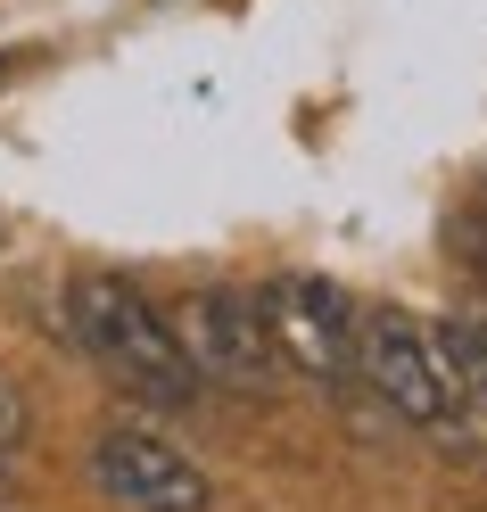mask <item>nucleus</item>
Masks as SVG:
<instances>
[{
  "instance_id": "obj_2",
  "label": "nucleus",
  "mask_w": 487,
  "mask_h": 512,
  "mask_svg": "<svg viewBox=\"0 0 487 512\" xmlns=\"http://www.w3.org/2000/svg\"><path fill=\"white\" fill-rule=\"evenodd\" d=\"M355 372H364V389L413 430H463L471 422L463 397H454V380H446L438 331L421 323V314H405V306H372L364 323H355Z\"/></svg>"
},
{
  "instance_id": "obj_6",
  "label": "nucleus",
  "mask_w": 487,
  "mask_h": 512,
  "mask_svg": "<svg viewBox=\"0 0 487 512\" xmlns=\"http://www.w3.org/2000/svg\"><path fill=\"white\" fill-rule=\"evenodd\" d=\"M430 331H438V356H446V380L463 397V413H487V298L446 306Z\"/></svg>"
},
{
  "instance_id": "obj_1",
  "label": "nucleus",
  "mask_w": 487,
  "mask_h": 512,
  "mask_svg": "<svg viewBox=\"0 0 487 512\" xmlns=\"http://www.w3.org/2000/svg\"><path fill=\"white\" fill-rule=\"evenodd\" d=\"M67 339L149 405H182L199 389V372H190L182 339H174V314L124 273H75L67 281Z\"/></svg>"
},
{
  "instance_id": "obj_5",
  "label": "nucleus",
  "mask_w": 487,
  "mask_h": 512,
  "mask_svg": "<svg viewBox=\"0 0 487 512\" xmlns=\"http://www.w3.org/2000/svg\"><path fill=\"white\" fill-rule=\"evenodd\" d=\"M83 479L124 512H215V479L157 430H100L83 446Z\"/></svg>"
},
{
  "instance_id": "obj_8",
  "label": "nucleus",
  "mask_w": 487,
  "mask_h": 512,
  "mask_svg": "<svg viewBox=\"0 0 487 512\" xmlns=\"http://www.w3.org/2000/svg\"><path fill=\"white\" fill-rule=\"evenodd\" d=\"M454 248H463V265L487 281V207L479 215H463V223H454Z\"/></svg>"
},
{
  "instance_id": "obj_4",
  "label": "nucleus",
  "mask_w": 487,
  "mask_h": 512,
  "mask_svg": "<svg viewBox=\"0 0 487 512\" xmlns=\"http://www.w3.org/2000/svg\"><path fill=\"white\" fill-rule=\"evenodd\" d=\"M256 298H265V331H273L281 372L322 380V389L355 380V323H364V306H355L339 281H322V273H281V281H265Z\"/></svg>"
},
{
  "instance_id": "obj_7",
  "label": "nucleus",
  "mask_w": 487,
  "mask_h": 512,
  "mask_svg": "<svg viewBox=\"0 0 487 512\" xmlns=\"http://www.w3.org/2000/svg\"><path fill=\"white\" fill-rule=\"evenodd\" d=\"M25 438H34V397H25L17 380L0 372V455H17Z\"/></svg>"
},
{
  "instance_id": "obj_3",
  "label": "nucleus",
  "mask_w": 487,
  "mask_h": 512,
  "mask_svg": "<svg viewBox=\"0 0 487 512\" xmlns=\"http://www.w3.org/2000/svg\"><path fill=\"white\" fill-rule=\"evenodd\" d=\"M174 339L199 380L215 389H273L281 380V356H273V331H265V298L256 290H232V281H207V290H190L182 314H174Z\"/></svg>"
},
{
  "instance_id": "obj_9",
  "label": "nucleus",
  "mask_w": 487,
  "mask_h": 512,
  "mask_svg": "<svg viewBox=\"0 0 487 512\" xmlns=\"http://www.w3.org/2000/svg\"><path fill=\"white\" fill-rule=\"evenodd\" d=\"M0 504H9V455H0Z\"/></svg>"
}]
</instances>
